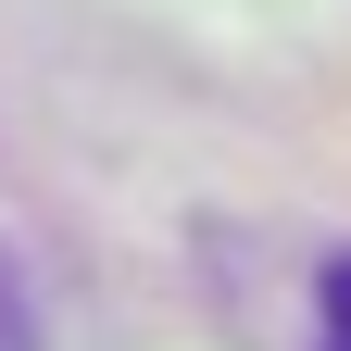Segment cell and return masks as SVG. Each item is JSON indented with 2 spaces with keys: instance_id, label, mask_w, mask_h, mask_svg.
Here are the masks:
<instances>
[{
  "instance_id": "6da1fadb",
  "label": "cell",
  "mask_w": 351,
  "mask_h": 351,
  "mask_svg": "<svg viewBox=\"0 0 351 351\" xmlns=\"http://www.w3.org/2000/svg\"><path fill=\"white\" fill-rule=\"evenodd\" d=\"M314 301H326V351H351V263H326V289H314Z\"/></svg>"
}]
</instances>
